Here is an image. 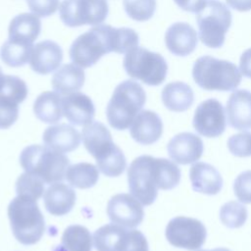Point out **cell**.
<instances>
[{
    "mask_svg": "<svg viewBox=\"0 0 251 251\" xmlns=\"http://www.w3.org/2000/svg\"><path fill=\"white\" fill-rule=\"evenodd\" d=\"M180 180V170L172 161L142 155L135 158L127 169L128 189L142 205H151L158 189L170 190Z\"/></svg>",
    "mask_w": 251,
    "mask_h": 251,
    "instance_id": "cell-1",
    "label": "cell"
},
{
    "mask_svg": "<svg viewBox=\"0 0 251 251\" xmlns=\"http://www.w3.org/2000/svg\"><path fill=\"white\" fill-rule=\"evenodd\" d=\"M85 149L95 158L98 170L107 176H121L126 167L123 151L113 142L109 129L100 122H92L82 129Z\"/></svg>",
    "mask_w": 251,
    "mask_h": 251,
    "instance_id": "cell-2",
    "label": "cell"
},
{
    "mask_svg": "<svg viewBox=\"0 0 251 251\" xmlns=\"http://www.w3.org/2000/svg\"><path fill=\"white\" fill-rule=\"evenodd\" d=\"M8 217L15 238L24 245L37 243L45 231V220L36 200L17 195L8 206Z\"/></svg>",
    "mask_w": 251,
    "mask_h": 251,
    "instance_id": "cell-3",
    "label": "cell"
},
{
    "mask_svg": "<svg viewBox=\"0 0 251 251\" xmlns=\"http://www.w3.org/2000/svg\"><path fill=\"white\" fill-rule=\"evenodd\" d=\"M145 101L146 93L138 82L131 79L121 82L114 89L106 107L109 125L118 130L128 128Z\"/></svg>",
    "mask_w": 251,
    "mask_h": 251,
    "instance_id": "cell-4",
    "label": "cell"
},
{
    "mask_svg": "<svg viewBox=\"0 0 251 251\" xmlns=\"http://www.w3.org/2000/svg\"><path fill=\"white\" fill-rule=\"evenodd\" d=\"M116 28L98 25L76 37L70 47L72 62L80 68H89L110 52H116Z\"/></svg>",
    "mask_w": 251,
    "mask_h": 251,
    "instance_id": "cell-5",
    "label": "cell"
},
{
    "mask_svg": "<svg viewBox=\"0 0 251 251\" xmlns=\"http://www.w3.org/2000/svg\"><path fill=\"white\" fill-rule=\"evenodd\" d=\"M20 164L25 172L39 176L45 183L52 184L65 178L70 166L69 158L47 146L33 144L23 149Z\"/></svg>",
    "mask_w": 251,
    "mask_h": 251,
    "instance_id": "cell-6",
    "label": "cell"
},
{
    "mask_svg": "<svg viewBox=\"0 0 251 251\" xmlns=\"http://www.w3.org/2000/svg\"><path fill=\"white\" fill-rule=\"evenodd\" d=\"M192 76L205 90L230 91L241 81V73L233 63L209 55L199 57L194 62Z\"/></svg>",
    "mask_w": 251,
    "mask_h": 251,
    "instance_id": "cell-7",
    "label": "cell"
},
{
    "mask_svg": "<svg viewBox=\"0 0 251 251\" xmlns=\"http://www.w3.org/2000/svg\"><path fill=\"white\" fill-rule=\"evenodd\" d=\"M196 14L201 42L210 48L222 47L231 25V13L226 5L219 0H206Z\"/></svg>",
    "mask_w": 251,
    "mask_h": 251,
    "instance_id": "cell-8",
    "label": "cell"
},
{
    "mask_svg": "<svg viewBox=\"0 0 251 251\" xmlns=\"http://www.w3.org/2000/svg\"><path fill=\"white\" fill-rule=\"evenodd\" d=\"M123 65L131 78L151 86L163 83L168 73L167 62L161 54L138 46L126 53Z\"/></svg>",
    "mask_w": 251,
    "mask_h": 251,
    "instance_id": "cell-9",
    "label": "cell"
},
{
    "mask_svg": "<svg viewBox=\"0 0 251 251\" xmlns=\"http://www.w3.org/2000/svg\"><path fill=\"white\" fill-rule=\"evenodd\" d=\"M108 13L107 0H63L59 7L61 21L70 27L101 25Z\"/></svg>",
    "mask_w": 251,
    "mask_h": 251,
    "instance_id": "cell-10",
    "label": "cell"
},
{
    "mask_svg": "<svg viewBox=\"0 0 251 251\" xmlns=\"http://www.w3.org/2000/svg\"><path fill=\"white\" fill-rule=\"evenodd\" d=\"M166 237L175 247L197 250L205 242L206 228L196 219L179 216L172 219L167 225Z\"/></svg>",
    "mask_w": 251,
    "mask_h": 251,
    "instance_id": "cell-11",
    "label": "cell"
},
{
    "mask_svg": "<svg viewBox=\"0 0 251 251\" xmlns=\"http://www.w3.org/2000/svg\"><path fill=\"white\" fill-rule=\"evenodd\" d=\"M226 112L217 99H208L200 103L194 113L193 126L206 137H217L226 128Z\"/></svg>",
    "mask_w": 251,
    "mask_h": 251,
    "instance_id": "cell-12",
    "label": "cell"
},
{
    "mask_svg": "<svg viewBox=\"0 0 251 251\" xmlns=\"http://www.w3.org/2000/svg\"><path fill=\"white\" fill-rule=\"evenodd\" d=\"M107 215L112 223L133 228L142 223L144 211L141 203L134 196L119 193L112 196L108 201Z\"/></svg>",
    "mask_w": 251,
    "mask_h": 251,
    "instance_id": "cell-13",
    "label": "cell"
},
{
    "mask_svg": "<svg viewBox=\"0 0 251 251\" xmlns=\"http://www.w3.org/2000/svg\"><path fill=\"white\" fill-rule=\"evenodd\" d=\"M203 149L201 138L191 132H180L175 135L167 146L170 158L181 165L196 162L202 156Z\"/></svg>",
    "mask_w": 251,
    "mask_h": 251,
    "instance_id": "cell-14",
    "label": "cell"
},
{
    "mask_svg": "<svg viewBox=\"0 0 251 251\" xmlns=\"http://www.w3.org/2000/svg\"><path fill=\"white\" fill-rule=\"evenodd\" d=\"M63 61L61 46L52 40H43L33 45L29 65L33 72L48 75L56 71Z\"/></svg>",
    "mask_w": 251,
    "mask_h": 251,
    "instance_id": "cell-15",
    "label": "cell"
},
{
    "mask_svg": "<svg viewBox=\"0 0 251 251\" xmlns=\"http://www.w3.org/2000/svg\"><path fill=\"white\" fill-rule=\"evenodd\" d=\"M165 43L171 53L185 57L191 54L197 46V32L187 23H175L168 27L165 33Z\"/></svg>",
    "mask_w": 251,
    "mask_h": 251,
    "instance_id": "cell-16",
    "label": "cell"
},
{
    "mask_svg": "<svg viewBox=\"0 0 251 251\" xmlns=\"http://www.w3.org/2000/svg\"><path fill=\"white\" fill-rule=\"evenodd\" d=\"M131 137L140 144L149 145L156 142L163 133V123L153 111L142 110L129 126Z\"/></svg>",
    "mask_w": 251,
    "mask_h": 251,
    "instance_id": "cell-17",
    "label": "cell"
},
{
    "mask_svg": "<svg viewBox=\"0 0 251 251\" xmlns=\"http://www.w3.org/2000/svg\"><path fill=\"white\" fill-rule=\"evenodd\" d=\"M63 114L71 124L85 126L93 122L95 107L90 97L74 92L63 97Z\"/></svg>",
    "mask_w": 251,
    "mask_h": 251,
    "instance_id": "cell-18",
    "label": "cell"
},
{
    "mask_svg": "<svg viewBox=\"0 0 251 251\" xmlns=\"http://www.w3.org/2000/svg\"><path fill=\"white\" fill-rule=\"evenodd\" d=\"M226 118L230 126L238 130L251 128V92L245 89L233 91L226 103Z\"/></svg>",
    "mask_w": 251,
    "mask_h": 251,
    "instance_id": "cell-19",
    "label": "cell"
},
{
    "mask_svg": "<svg viewBox=\"0 0 251 251\" xmlns=\"http://www.w3.org/2000/svg\"><path fill=\"white\" fill-rule=\"evenodd\" d=\"M42 140L45 146L55 151L69 153L79 146L81 135L74 126L60 124L48 126L43 132Z\"/></svg>",
    "mask_w": 251,
    "mask_h": 251,
    "instance_id": "cell-20",
    "label": "cell"
},
{
    "mask_svg": "<svg viewBox=\"0 0 251 251\" xmlns=\"http://www.w3.org/2000/svg\"><path fill=\"white\" fill-rule=\"evenodd\" d=\"M75 190L61 181L48 186L43 193L44 207L53 216H64L72 211L75 204Z\"/></svg>",
    "mask_w": 251,
    "mask_h": 251,
    "instance_id": "cell-21",
    "label": "cell"
},
{
    "mask_svg": "<svg viewBox=\"0 0 251 251\" xmlns=\"http://www.w3.org/2000/svg\"><path fill=\"white\" fill-rule=\"evenodd\" d=\"M189 177L193 190L207 195L219 193L223 186V178L220 173L212 165L196 162L189 171Z\"/></svg>",
    "mask_w": 251,
    "mask_h": 251,
    "instance_id": "cell-22",
    "label": "cell"
},
{
    "mask_svg": "<svg viewBox=\"0 0 251 251\" xmlns=\"http://www.w3.org/2000/svg\"><path fill=\"white\" fill-rule=\"evenodd\" d=\"M41 30V22L39 18L30 13H23L16 16L9 25V40L32 45L38 37Z\"/></svg>",
    "mask_w": 251,
    "mask_h": 251,
    "instance_id": "cell-23",
    "label": "cell"
},
{
    "mask_svg": "<svg viewBox=\"0 0 251 251\" xmlns=\"http://www.w3.org/2000/svg\"><path fill=\"white\" fill-rule=\"evenodd\" d=\"M129 230L117 224H107L93 233L96 251H125L128 241Z\"/></svg>",
    "mask_w": 251,
    "mask_h": 251,
    "instance_id": "cell-24",
    "label": "cell"
},
{
    "mask_svg": "<svg viewBox=\"0 0 251 251\" xmlns=\"http://www.w3.org/2000/svg\"><path fill=\"white\" fill-rule=\"evenodd\" d=\"M85 79L84 71L75 64H65L53 75L51 84L53 89L62 95H68L79 90Z\"/></svg>",
    "mask_w": 251,
    "mask_h": 251,
    "instance_id": "cell-25",
    "label": "cell"
},
{
    "mask_svg": "<svg viewBox=\"0 0 251 251\" xmlns=\"http://www.w3.org/2000/svg\"><path fill=\"white\" fill-rule=\"evenodd\" d=\"M35 117L46 124H56L63 117V97L56 91H44L33 103Z\"/></svg>",
    "mask_w": 251,
    "mask_h": 251,
    "instance_id": "cell-26",
    "label": "cell"
},
{
    "mask_svg": "<svg viewBox=\"0 0 251 251\" xmlns=\"http://www.w3.org/2000/svg\"><path fill=\"white\" fill-rule=\"evenodd\" d=\"M193 100L192 88L182 81L170 82L162 90V101L165 107L174 112L186 111Z\"/></svg>",
    "mask_w": 251,
    "mask_h": 251,
    "instance_id": "cell-27",
    "label": "cell"
},
{
    "mask_svg": "<svg viewBox=\"0 0 251 251\" xmlns=\"http://www.w3.org/2000/svg\"><path fill=\"white\" fill-rule=\"evenodd\" d=\"M93 237L83 226H69L63 232L61 242L52 251H91Z\"/></svg>",
    "mask_w": 251,
    "mask_h": 251,
    "instance_id": "cell-28",
    "label": "cell"
},
{
    "mask_svg": "<svg viewBox=\"0 0 251 251\" xmlns=\"http://www.w3.org/2000/svg\"><path fill=\"white\" fill-rule=\"evenodd\" d=\"M65 177L72 186L87 189L94 186L98 181L99 170L91 163L81 162L69 166Z\"/></svg>",
    "mask_w": 251,
    "mask_h": 251,
    "instance_id": "cell-29",
    "label": "cell"
},
{
    "mask_svg": "<svg viewBox=\"0 0 251 251\" xmlns=\"http://www.w3.org/2000/svg\"><path fill=\"white\" fill-rule=\"evenodd\" d=\"M33 45L22 44L7 39L0 50L1 60L10 67H22L29 62Z\"/></svg>",
    "mask_w": 251,
    "mask_h": 251,
    "instance_id": "cell-30",
    "label": "cell"
},
{
    "mask_svg": "<svg viewBox=\"0 0 251 251\" xmlns=\"http://www.w3.org/2000/svg\"><path fill=\"white\" fill-rule=\"evenodd\" d=\"M44 181L37 176L25 172L17 179V195H23L37 201L44 193Z\"/></svg>",
    "mask_w": 251,
    "mask_h": 251,
    "instance_id": "cell-31",
    "label": "cell"
},
{
    "mask_svg": "<svg viewBox=\"0 0 251 251\" xmlns=\"http://www.w3.org/2000/svg\"><path fill=\"white\" fill-rule=\"evenodd\" d=\"M220 219L227 227H240L244 225L247 219V210L242 204L236 201H229L222 206L220 210Z\"/></svg>",
    "mask_w": 251,
    "mask_h": 251,
    "instance_id": "cell-32",
    "label": "cell"
},
{
    "mask_svg": "<svg viewBox=\"0 0 251 251\" xmlns=\"http://www.w3.org/2000/svg\"><path fill=\"white\" fill-rule=\"evenodd\" d=\"M126 13L137 22L150 20L156 10V0H123Z\"/></svg>",
    "mask_w": 251,
    "mask_h": 251,
    "instance_id": "cell-33",
    "label": "cell"
},
{
    "mask_svg": "<svg viewBox=\"0 0 251 251\" xmlns=\"http://www.w3.org/2000/svg\"><path fill=\"white\" fill-rule=\"evenodd\" d=\"M27 93L28 89L26 83L22 78L16 75H5L0 95L11 98L17 103H22L26 98Z\"/></svg>",
    "mask_w": 251,
    "mask_h": 251,
    "instance_id": "cell-34",
    "label": "cell"
},
{
    "mask_svg": "<svg viewBox=\"0 0 251 251\" xmlns=\"http://www.w3.org/2000/svg\"><path fill=\"white\" fill-rule=\"evenodd\" d=\"M19 103L0 95V128H9L19 117Z\"/></svg>",
    "mask_w": 251,
    "mask_h": 251,
    "instance_id": "cell-35",
    "label": "cell"
},
{
    "mask_svg": "<svg viewBox=\"0 0 251 251\" xmlns=\"http://www.w3.org/2000/svg\"><path fill=\"white\" fill-rule=\"evenodd\" d=\"M227 148L234 156H251V132L244 131L230 136L227 140Z\"/></svg>",
    "mask_w": 251,
    "mask_h": 251,
    "instance_id": "cell-36",
    "label": "cell"
},
{
    "mask_svg": "<svg viewBox=\"0 0 251 251\" xmlns=\"http://www.w3.org/2000/svg\"><path fill=\"white\" fill-rule=\"evenodd\" d=\"M233 190L240 202L251 204V171H245L238 175L233 183Z\"/></svg>",
    "mask_w": 251,
    "mask_h": 251,
    "instance_id": "cell-37",
    "label": "cell"
},
{
    "mask_svg": "<svg viewBox=\"0 0 251 251\" xmlns=\"http://www.w3.org/2000/svg\"><path fill=\"white\" fill-rule=\"evenodd\" d=\"M29 10L36 16L49 17L59 8V0H26Z\"/></svg>",
    "mask_w": 251,
    "mask_h": 251,
    "instance_id": "cell-38",
    "label": "cell"
},
{
    "mask_svg": "<svg viewBox=\"0 0 251 251\" xmlns=\"http://www.w3.org/2000/svg\"><path fill=\"white\" fill-rule=\"evenodd\" d=\"M125 251H149L147 239L140 230H129L128 241Z\"/></svg>",
    "mask_w": 251,
    "mask_h": 251,
    "instance_id": "cell-39",
    "label": "cell"
},
{
    "mask_svg": "<svg viewBox=\"0 0 251 251\" xmlns=\"http://www.w3.org/2000/svg\"><path fill=\"white\" fill-rule=\"evenodd\" d=\"M239 71L241 75L251 78V48L242 53L239 61Z\"/></svg>",
    "mask_w": 251,
    "mask_h": 251,
    "instance_id": "cell-40",
    "label": "cell"
},
{
    "mask_svg": "<svg viewBox=\"0 0 251 251\" xmlns=\"http://www.w3.org/2000/svg\"><path fill=\"white\" fill-rule=\"evenodd\" d=\"M227 5L239 12H246L251 10V0H226Z\"/></svg>",
    "mask_w": 251,
    "mask_h": 251,
    "instance_id": "cell-41",
    "label": "cell"
},
{
    "mask_svg": "<svg viewBox=\"0 0 251 251\" xmlns=\"http://www.w3.org/2000/svg\"><path fill=\"white\" fill-rule=\"evenodd\" d=\"M4 78H5V75H3L2 70H1V68H0V90H1L2 85H3V83H4Z\"/></svg>",
    "mask_w": 251,
    "mask_h": 251,
    "instance_id": "cell-42",
    "label": "cell"
},
{
    "mask_svg": "<svg viewBox=\"0 0 251 251\" xmlns=\"http://www.w3.org/2000/svg\"><path fill=\"white\" fill-rule=\"evenodd\" d=\"M199 251H230L226 248H216V249H213V250H199Z\"/></svg>",
    "mask_w": 251,
    "mask_h": 251,
    "instance_id": "cell-43",
    "label": "cell"
}]
</instances>
